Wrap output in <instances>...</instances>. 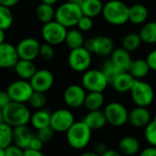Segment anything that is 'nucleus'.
Wrapping results in <instances>:
<instances>
[{
    "instance_id": "obj_15",
    "label": "nucleus",
    "mask_w": 156,
    "mask_h": 156,
    "mask_svg": "<svg viewBox=\"0 0 156 156\" xmlns=\"http://www.w3.org/2000/svg\"><path fill=\"white\" fill-rule=\"evenodd\" d=\"M85 89L78 84L68 86L63 93V101L65 104L71 109H79L83 106L86 98Z\"/></svg>"
},
{
    "instance_id": "obj_1",
    "label": "nucleus",
    "mask_w": 156,
    "mask_h": 156,
    "mask_svg": "<svg viewBox=\"0 0 156 156\" xmlns=\"http://www.w3.org/2000/svg\"><path fill=\"white\" fill-rule=\"evenodd\" d=\"M30 117L31 112L26 103L11 101L3 109V121L12 128L27 125Z\"/></svg>"
},
{
    "instance_id": "obj_26",
    "label": "nucleus",
    "mask_w": 156,
    "mask_h": 156,
    "mask_svg": "<svg viewBox=\"0 0 156 156\" xmlns=\"http://www.w3.org/2000/svg\"><path fill=\"white\" fill-rule=\"evenodd\" d=\"M148 18V9L142 4L129 6V21L135 25L144 24Z\"/></svg>"
},
{
    "instance_id": "obj_42",
    "label": "nucleus",
    "mask_w": 156,
    "mask_h": 156,
    "mask_svg": "<svg viewBox=\"0 0 156 156\" xmlns=\"http://www.w3.org/2000/svg\"><path fill=\"white\" fill-rule=\"evenodd\" d=\"M43 146H44V144L39 140V138L36 134H34V136L32 137L31 142L29 144L28 149L35 150V151H42Z\"/></svg>"
},
{
    "instance_id": "obj_29",
    "label": "nucleus",
    "mask_w": 156,
    "mask_h": 156,
    "mask_svg": "<svg viewBox=\"0 0 156 156\" xmlns=\"http://www.w3.org/2000/svg\"><path fill=\"white\" fill-rule=\"evenodd\" d=\"M104 104L103 92H88L84 101L83 106L89 111L101 110Z\"/></svg>"
},
{
    "instance_id": "obj_3",
    "label": "nucleus",
    "mask_w": 156,
    "mask_h": 156,
    "mask_svg": "<svg viewBox=\"0 0 156 156\" xmlns=\"http://www.w3.org/2000/svg\"><path fill=\"white\" fill-rule=\"evenodd\" d=\"M91 133L92 131L82 120L75 122L66 133L67 142L75 150L84 149L91 140Z\"/></svg>"
},
{
    "instance_id": "obj_37",
    "label": "nucleus",
    "mask_w": 156,
    "mask_h": 156,
    "mask_svg": "<svg viewBox=\"0 0 156 156\" xmlns=\"http://www.w3.org/2000/svg\"><path fill=\"white\" fill-rule=\"evenodd\" d=\"M144 138L150 146L156 147V121H151L144 127Z\"/></svg>"
},
{
    "instance_id": "obj_20",
    "label": "nucleus",
    "mask_w": 156,
    "mask_h": 156,
    "mask_svg": "<svg viewBox=\"0 0 156 156\" xmlns=\"http://www.w3.org/2000/svg\"><path fill=\"white\" fill-rule=\"evenodd\" d=\"M82 121L88 125V127L91 131L101 130L107 124V120L103 111H90L89 112Z\"/></svg>"
},
{
    "instance_id": "obj_8",
    "label": "nucleus",
    "mask_w": 156,
    "mask_h": 156,
    "mask_svg": "<svg viewBox=\"0 0 156 156\" xmlns=\"http://www.w3.org/2000/svg\"><path fill=\"white\" fill-rule=\"evenodd\" d=\"M5 91L7 92L11 101L19 103H27L34 92L29 81L20 79L12 81L7 86Z\"/></svg>"
},
{
    "instance_id": "obj_2",
    "label": "nucleus",
    "mask_w": 156,
    "mask_h": 156,
    "mask_svg": "<svg viewBox=\"0 0 156 156\" xmlns=\"http://www.w3.org/2000/svg\"><path fill=\"white\" fill-rule=\"evenodd\" d=\"M101 15L109 24L122 26L129 21V6L121 0H110L103 4Z\"/></svg>"
},
{
    "instance_id": "obj_17",
    "label": "nucleus",
    "mask_w": 156,
    "mask_h": 156,
    "mask_svg": "<svg viewBox=\"0 0 156 156\" xmlns=\"http://www.w3.org/2000/svg\"><path fill=\"white\" fill-rule=\"evenodd\" d=\"M151 121V113L146 107L136 106L129 112L128 122L135 128H144Z\"/></svg>"
},
{
    "instance_id": "obj_46",
    "label": "nucleus",
    "mask_w": 156,
    "mask_h": 156,
    "mask_svg": "<svg viewBox=\"0 0 156 156\" xmlns=\"http://www.w3.org/2000/svg\"><path fill=\"white\" fill-rule=\"evenodd\" d=\"M95 151H94V153H96L98 155H101L103 153H105L108 149H107V146H106V144H103V143H98L96 145H95Z\"/></svg>"
},
{
    "instance_id": "obj_53",
    "label": "nucleus",
    "mask_w": 156,
    "mask_h": 156,
    "mask_svg": "<svg viewBox=\"0 0 156 156\" xmlns=\"http://www.w3.org/2000/svg\"><path fill=\"white\" fill-rule=\"evenodd\" d=\"M0 156H5V149H2V148H0Z\"/></svg>"
},
{
    "instance_id": "obj_24",
    "label": "nucleus",
    "mask_w": 156,
    "mask_h": 156,
    "mask_svg": "<svg viewBox=\"0 0 156 156\" xmlns=\"http://www.w3.org/2000/svg\"><path fill=\"white\" fill-rule=\"evenodd\" d=\"M50 117H51V112L49 110L46 108L36 110L33 113H31L29 122L34 129L38 131L40 129L49 126Z\"/></svg>"
},
{
    "instance_id": "obj_51",
    "label": "nucleus",
    "mask_w": 156,
    "mask_h": 156,
    "mask_svg": "<svg viewBox=\"0 0 156 156\" xmlns=\"http://www.w3.org/2000/svg\"><path fill=\"white\" fill-rule=\"evenodd\" d=\"M80 156H100L98 155L96 153H94V152H85V153H83L82 154H80Z\"/></svg>"
},
{
    "instance_id": "obj_23",
    "label": "nucleus",
    "mask_w": 156,
    "mask_h": 156,
    "mask_svg": "<svg viewBox=\"0 0 156 156\" xmlns=\"http://www.w3.org/2000/svg\"><path fill=\"white\" fill-rule=\"evenodd\" d=\"M134 81L135 79L128 71H122L116 77L111 85L115 91L119 93H126L132 90Z\"/></svg>"
},
{
    "instance_id": "obj_27",
    "label": "nucleus",
    "mask_w": 156,
    "mask_h": 156,
    "mask_svg": "<svg viewBox=\"0 0 156 156\" xmlns=\"http://www.w3.org/2000/svg\"><path fill=\"white\" fill-rule=\"evenodd\" d=\"M150 70L151 69H150L145 59L137 58L135 60H133L128 72L135 80H143L144 78H145L148 75Z\"/></svg>"
},
{
    "instance_id": "obj_32",
    "label": "nucleus",
    "mask_w": 156,
    "mask_h": 156,
    "mask_svg": "<svg viewBox=\"0 0 156 156\" xmlns=\"http://www.w3.org/2000/svg\"><path fill=\"white\" fill-rule=\"evenodd\" d=\"M13 144V128L7 123L0 122V148L5 149Z\"/></svg>"
},
{
    "instance_id": "obj_25",
    "label": "nucleus",
    "mask_w": 156,
    "mask_h": 156,
    "mask_svg": "<svg viewBox=\"0 0 156 156\" xmlns=\"http://www.w3.org/2000/svg\"><path fill=\"white\" fill-rule=\"evenodd\" d=\"M82 15L89 17H96L101 14L103 4L101 0H80L79 3Z\"/></svg>"
},
{
    "instance_id": "obj_38",
    "label": "nucleus",
    "mask_w": 156,
    "mask_h": 156,
    "mask_svg": "<svg viewBox=\"0 0 156 156\" xmlns=\"http://www.w3.org/2000/svg\"><path fill=\"white\" fill-rule=\"evenodd\" d=\"M55 56V50L53 48V46L48 44V43H43L40 45L39 48V56L42 59L48 61L51 60Z\"/></svg>"
},
{
    "instance_id": "obj_54",
    "label": "nucleus",
    "mask_w": 156,
    "mask_h": 156,
    "mask_svg": "<svg viewBox=\"0 0 156 156\" xmlns=\"http://www.w3.org/2000/svg\"><path fill=\"white\" fill-rule=\"evenodd\" d=\"M4 122L3 121V110L0 109V122Z\"/></svg>"
},
{
    "instance_id": "obj_40",
    "label": "nucleus",
    "mask_w": 156,
    "mask_h": 156,
    "mask_svg": "<svg viewBox=\"0 0 156 156\" xmlns=\"http://www.w3.org/2000/svg\"><path fill=\"white\" fill-rule=\"evenodd\" d=\"M76 27L81 32L90 31L93 27V20H92L91 17H89V16H82L80 17V19L79 20V22H78Z\"/></svg>"
},
{
    "instance_id": "obj_21",
    "label": "nucleus",
    "mask_w": 156,
    "mask_h": 156,
    "mask_svg": "<svg viewBox=\"0 0 156 156\" xmlns=\"http://www.w3.org/2000/svg\"><path fill=\"white\" fill-rule=\"evenodd\" d=\"M140 142L137 138L127 135L122 137L118 143V149L122 154L132 156L136 154L140 151Z\"/></svg>"
},
{
    "instance_id": "obj_47",
    "label": "nucleus",
    "mask_w": 156,
    "mask_h": 156,
    "mask_svg": "<svg viewBox=\"0 0 156 156\" xmlns=\"http://www.w3.org/2000/svg\"><path fill=\"white\" fill-rule=\"evenodd\" d=\"M23 156H45V154L42 153V151H35V150H31V149H26V150H24Z\"/></svg>"
},
{
    "instance_id": "obj_10",
    "label": "nucleus",
    "mask_w": 156,
    "mask_h": 156,
    "mask_svg": "<svg viewBox=\"0 0 156 156\" xmlns=\"http://www.w3.org/2000/svg\"><path fill=\"white\" fill-rule=\"evenodd\" d=\"M84 47L71 49L68 56V64L69 68L75 72H85L90 69L92 57Z\"/></svg>"
},
{
    "instance_id": "obj_16",
    "label": "nucleus",
    "mask_w": 156,
    "mask_h": 156,
    "mask_svg": "<svg viewBox=\"0 0 156 156\" xmlns=\"http://www.w3.org/2000/svg\"><path fill=\"white\" fill-rule=\"evenodd\" d=\"M18 59L16 46L6 41L0 44V69H14Z\"/></svg>"
},
{
    "instance_id": "obj_9",
    "label": "nucleus",
    "mask_w": 156,
    "mask_h": 156,
    "mask_svg": "<svg viewBox=\"0 0 156 156\" xmlns=\"http://www.w3.org/2000/svg\"><path fill=\"white\" fill-rule=\"evenodd\" d=\"M83 47L91 54L106 57L110 56L113 51L114 42L110 37L101 35L85 40Z\"/></svg>"
},
{
    "instance_id": "obj_18",
    "label": "nucleus",
    "mask_w": 156,
    "mask_h": 156,
    "mask_svg": "<svg viewBox=\"0 0 156 156\" xmlns=\"http://www.w3.org/2000/svg\"><path fill=\"white\" fill-rule=\"evenodd\" d=\"M33 136L34 134L27 125L13 128V144L16 145L22 150L28 149Z\"/></svg>"
},
{
    "instance_id": "obj_13",
    "label": "nucleus",
    "mask_w": 156,
    "mask_h": 156,
    "mask_svg": "<svg viewBox=\"0 0 156 156\" xmlns=\"http://www.w3.org/2000/svg\"><path fill=\"white\" fill-rule=\"evenodd\" d=\"M41 43L35 37H25L16 46L19 59L34 61L39 56Z\"/></svg>"
},
{
    "instance_id": "obj_6",
    "label": "nucleus",
    "mask_w": 156,
    "mask_h": 156,
    "mask_svg": "<svg viewBox=\"0 0 156 156\" xmlns=\"http://www.w3.org/2000/svg\"><path fill=\"white\" fill-rule=\"evenodd\" d=\"M109 82L101 69H88L83 72L81 86L88 92H103Z\"/></svg>"
},
{
    "instance_id": "obj_44",
    "label": "nucleus",
    "mask_w": 156,
    "mask_h": 156,
    "mask_svg": "<svg viewBox=\"0 0 156 156\" xmlns=\"http://www.w3.org/2000/svg\"><path fill=\"white\" fill-rule=\"evenodd\" d=\"M11 102V100L5 90L0 91V109H4Z\"/></svg>"
},
{
    "instance_id": "obj_36",
    "label": "nucleus",
    "mask_w": 156,
    "mask_h": 156,
    "mask_svg": "<svg viewBox=\"0 0 156 156\" xmlns=\"http://www.w3.org/2000/svg\"><path fill=\"white\" fill-rule=\"evenodd\" d=\"M27 103H28L29 107L33 108L35 111L44 109L47 104L46 94L42 93V92H38V91H34Z\"/></svg>"
},
{
    "instance_id": "obj_7",
    "label": "nucleus",
    "mask_w": 156,
    "mask_h": 156,
    "mask_svg": "<svg viewBox=\"0 0 156 156\" xmlns=\"http://www.w3.org/2000/svg\"><path fill=\"white\" fill-rule=\"evenodd\" d=\"M68 28L58 23L56 20L44 24L41 28V37L45 43L51 46H58L65 42Z\"/></svg>"
},
{
    "instance_id": "obj_14",
    "label": "nucleus",
    "mask_w": 156,
    "mask_h": 156,
    "mask_svg": "<svg viewBox=\"0 0 156 156\" xmlns=\"http://www.w3.org/2000/svg\"><path fill=\"white\" fill-rule=\"evenodd\" d=\"M55 82L54 74L46 69H37L33 77L29 80V83L34 91L46 93L51 90Z\"/></svg>"
},
{
    "instance_id": "obj_39",
    "label": "nucleus",
    "mask_w": 156,
    "mask_h": 156,
    "mask_svg": "<svg viewBox=\"0 0 156 156\" xmlns=\"http://www.w3.org/2000/svg\"><path fill=\"white\" fill-rule=\"evenodd\" d=\"M54 134H55V132L51 129L50 126H48V127H46V128H43V129L38 130L36 135L45 144L50 142L53 139Z\"/></svg>"
},
{
    "instance_id": "obj_52",
    "label": "nucleus",
    "mask_w": 156,
    "mask_h": 156,
    "mask_svg": "<svg viewBox=\"0 0 156 156\" xmlns=\"http://www.w3.org/2000/svg\"><path fill=\"white\" fill-rule=\"evenodd\" d=\"M5 31L1 30L0 29V44L3 43L5 41Z\"/></svg>"
},
{
    "instance_id": "obj_19",
    "label": "nucleus",
    "mask_w": 156,
    "mask_h": 156,
    "mask_svg": "<svg viewBox=\"0 0 156 156\" xmlns=\"http://www.w3.org/2000/svg\"><path fill=\"white\" fill-rule=\"evenodd\" d=\"M111 60L121 71H129L133 59L129 51L125 50L123 48H114L112 52Z\"/></svg>"
},
{
    "instance_id": "obj_56",
    "label": "nucleus",
    "mask_w": 156,
    "mask_h": 156,
    "mask_svg": "<svg viewBox=\"0 0 156 156\" xmlns=\"http://www.w3.org/2000/svg\"><path fill=\"white\" fill-rule=\"evenodd\" d=\"M154 120H155L156 121V112H155V114H154Z\"/></svg>"
},
{
    "instance_id": "obj_55",
    "label": "nucleus",
    "mask_w": 156,
    "mask_h": 156,
    "mask_svg": "<svg viewBox=\"0 0 156 156\" xmlns=\"http://www.w3.org/2000/svg\"><path fill=\"white\" fill-rule=\"evenodd\" d=\"M80 0H65V2H72V3H80Z\"/></svg>"
},
{
    "instance_id": "obj_48",
    "label": "nucleus",
    "mask_w": 156,
    "mask_h": 156,
    "mask_svg": "<svg viewBox=\"0 0 156 156\" xmlns=\"http://www.w3.org/2000/svg\"><path fill=\"white\" fill-rule=\"evenodd\" d=\"M19 1L20 0H0V5L11 8V7L16 5Z\"/></svg>"
},
{
    "instance_id": "obj_43",
    "label": "nucleus",
    "mask_w": 156,
    "mask_h": 156,
    "mask_svg": "<svg viewBox=\"0 0 156 156\" xmlns=\"http://www.w3.org/2000/svg\"><path fill=\"white\" fill-rule=\"evenodd\" d=\"M146 62L151 70L156 71V49L152 50L146 57Z\"/></svg>"
},
{
    "instance_id": "obj_35",
    "label": "nucleus",
    "mask_w": 156,
    "mask_h": 156,
    "mask_svg": "<svg viewBox=\"0 0 156 156\" xmlns=\"http://www.w3.org/2000/svg\"><path fill=\"white\" fill-rule=\"evenodd\" d=\"M101 70L102 71V73H103L104 76L106 77V79H107V80H108V82H109L110 85H111V84L112 83V81L116 79V77H117L121 72H122V71H121V70L112 63V61L111 59H108V60H106V61L103 63V65H102Z\"/></svg>"
},
{
    "instance_id": "obj_49",
    "label": "nucleus",
    "mask_w": 156,
    "mask_h": 156,
    "mask_svg": "<svg viewBox=\"0 0 156 156\" xmlns=\"http://www.w3.org/2000/svg\"><path fill=\"white\" fill-rule=\"evenodd\" d=\"M100 156H122V154L120 152H118V151L108 149L105 153H103Z\"/></svg>"
},
{
    "instance_id": "obj_33",
    "label": "nucleus",
    "mask_w": 156,
    "mask_h": 156,
    "mask_svg": "<svg viewBox=\"0 0 156 156\" xmlns=\"http://www.w3.org/2000/svg\"><path fill=\"white\" fill-rule=\"evenodd\" d=\"M142 39L139 36V33H129L125 35L122 39V47L125 50L129 52L135 51L139 48L142 44Z\"/></svg>"
},
{
    "instance_id": "obj_30",
    "label": "nucleus",
    "mask_w": 156,
    "mask_h": 156,
    "mask_svg": "<svg viewBox=\"0 0 156 156\" xmlns=\"http://www.w3.org/2000/svg\"><path fill=\"white\" fill-rule=\"evenodd\" d=\"M55 11L56 9L54 8V5L40 3L37 6L35 13L37 20L44 25L55 19Z\"/></svg>"
},
{
    "instance_id": "obj_34",
    "label": "nucleus",
    "mask_w": 156,
    "mask_h": 156,
    "mask_svg": "<svg viewBox=\"0 0 156 156\" xmlns=\"http://www.w3.org/2000/svg\"><path fill=\"white\" fill-rule=\"evenodd\" d=\"M14 23V16L11 8L0 5V29L3 31L8 30Z\"/></svg>"
},
{
    "instance_id": "obj_28",
    "label": "nucleus",
    "mask_w": 156,
    "mask_h": 156,
    "mask_svg": "<svg viewBox=\"0 0 156 156\" xmlns=\"http://www.w3.org/2000/svg\"><path fill=\"white\" fill-rule=\"evenodd\" d=\"M84 42L85 39L80 30H79L78 28L68 29L64 43H66V45L68 46L69 48H70V50L83 47Z\"/></svg>"
},
{
    "instance_id": "obj_11",
    "label": "nucleus",
    "mask_w": 156,
    "mask_h": 156,
    "mask_svg": "<svg viewBox=\"0 0 156 156\" xmlns=\"http://www.w3.org/2000/svg\"><path fill=\"white\" fill-rule=\"evenodd\" d=\"M107 123L113 127H122L128 122V114L126 107L118 101H112L106 105L103 111Z\"/></svg>"
},
{
    "instance_id": "obj_31",
    "label": "nucleus",
    "mask_w": 156,
    "mask_h": 156,
    "mask_svg": "<svg viewBox=\"0 0 156 156\" xmlns=\"http://www.w3.org/2000/svg\"><path fill=\"white\" fill-rule=\"evenodd\" d=\"M139 36L143 42L146 44L156 43V21L144 23L139 32Z\"/></svg>"
},
{
    "instance_id": "obj_45",
    "label": "nucleus",
    "mask_w": 156,
    "mask_h": 156,
    "mask_svg": "<svg viewBox=\"0 0 156 156\" xmlns=\"http://www.w3.org/2000/svg\"><path fill=\"white\" fill-rule=\"evenodd\" d=\"M139 156H156V147L149 146L141 151Z\"/></svg>"
},
{
    "instance_id": "obj_50",
    "label": "nucleus",
    "mask_w": 156,
    "mask_h": 156,
    "mask_svg": "<svg viewBox=\"0 0 156 156\" xmlns=\"http://www.w3.org/2000/svg\"><path fill=\"white\" fill-rule=\"evenodd\" d=\"M40 2L43 3V4H46V5H54L58 2V0H40Z\"/></svg>"
},
{
    "instance_id": "obj_41",
    "label": "nucleus",
    "mask_w": 156,
    "mask_h": 156,
    "mask_svg": "<svg viewBox=\"0 0 156 156\" xmlns=\"http://www.w3.org/2000/svg\"><path fill=\"white\" fill-rule=\"evenodd\" d=\"M5 156H23L24 154V150H22L21 148L17 147L13 144L9 145L7 148H5Z\"/></svg>"
},
{
    "instance_id": "obj_22",
    "label": "nucleus",
    "mask_w": 156,
    "mask_h": 156,
    "mask_svg": "<svg viewBox=\"0 0 156 156\" xmlns=\"http://www.w3.org/2000/svg\"><path fill=\"white\" fill-rule=\"evenodd\" d=\"M14 70L16 76L20 80L29 81V80L33 77V75L36 73L37 69L34 61L26 60V59H18V61L14 67Z\"/></svg>"
},
{
    "instance_id": "obj_4",
    "label": "nucleus",
    "mask_w": 156,
    "mask_h": 156,
    "mask_svg": "<svg viewBox=\"0 0 156 156\" xmlns=\"http://www.w3.org/2000/svg\"><path fill=\"white\" fill-rule=\"evenodd\" d=\"M80 6L78 3L65 2L58 5L55 11V19L66 28H73L82 16Z\"/></svg>"
},
{
    "instance_id": "obj_12",
    "label": "nucleus",
    "mask_w": 156,
    "mask_h": 156,
    "mask_svg": "<svg viewBox=\"0 0 156 156\" xmlns=\"http://www.w3.org/2000/svg\"><path fill=\"white\" fill-rule=\"evenodd\" d=\"M75 122L73 113L68 109H58L51 112L49 126L55 133H67V131Z\"/></svg>"
},
{
    "instance_id": "obj_5",
    "label": "nucleus",
    "mask_w": 156,
    "mask_h": 156,
    "mask_svg": "<svg viewBox=\"0 0 156 156\" xmlns=\"http://www.w3.org/2000/svg\"><path fill=\"white\" fill-rule=\"evenodd\" d=\"M130 92L132 100L136 106L148 108L154 99V90L152 85L143 80H135Z\"/></svg>"
}]
</instances>
